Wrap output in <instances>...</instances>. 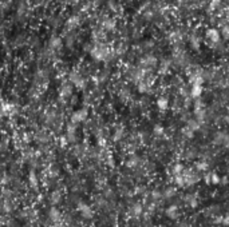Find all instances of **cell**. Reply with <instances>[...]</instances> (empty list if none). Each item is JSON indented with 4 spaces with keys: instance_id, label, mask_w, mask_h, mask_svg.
I'll return each mask as SVG.
<instances>
[{
    "instance_id": "6da1fadb",
    "label": "cell",
    "mask_w": 229,
    "mask_h": 227,
    "mask_svg": "<svg viewBox=\"0 0 229 227\" xmlns=\"http://www.w3.org/2000/svg\"><path fill=\"white\" fill-rule=\"evenodd\" d=\"M214 143L229 147V135L226 134L225 131H220V132H217L216 136H214Z\"/></svg>"
},
{
    "instance_id": "7a4b0ae2",
    "label": "cell",
    "mask_w": 229,
    "mask_h": 227,
    "mask_svg": "<svg viewBox=\"0 0 229 227\" xmlns=\"http://www.w3.org/2000/svg\"><path fill=\"white\" fill-rule=\"evenodd\" d=\"M87 110L86 108H82V110H79V111L74 112L72 114V116H71V122L72 123H78V122H83V120L87 118Z\"/></svg>"
},
{
    "instance_id": "3957f363",
    "label": "cell",
    "mask_w": 229,
    "mask_h": 227,
    "mask_svg": "<svg viewBox=\"0 0 229 227\" xmlns=\"http://www.w3.org/2000/svg\"><path fill=\"white\" fill-rule=\"evenodd\" d=\"M167 218H170V219H177L178 218V206L177 204H170L169 207L166 208V211H165Z\"/></svg>"
},
{
    "instance_id": "277c9868",
    "label": "cell",
    "mask_w": 229,
    "mask_h": 227,
    "mask_svg": "<svg viewBox=\"0 0 229 227\" xmlns=\"http://www.w3.org/2000/svg\"><path fill=\"white\" fill-rule=\"evenodd\" d=\"M206 38L213 43L220 42V31L216 30V28H209V30L206 31Z\"/></svg>"
},
{
    "instance_id": "5b68a950",
    "label": "cell",
    "mask_w": 229,
    "mask_h": 227,
    "mask_svg": "<svg viewBox=\"0 0 229 227\" xmlns=\"http://www.w3.org/2000/svg\"><path fill=\"white\" fill-rule=\"evenodd\" d=\"M202 91H204L202 86L193 84V86H192V88H190V96L194 98V99H198V98H201Z\"/></svg>"
},
{
    "instance_id": "8992f818",
    "label": "cell",
    "mask_w": 229,
    "mask_h": 227,
    "mask_svg": "<svg viewBox=\"0 0 229 227\" xmlns=\"http://www.w3.org/2000/svg\"><path fill=\"white\" fill-rule=\"evenodd\" d=\"M78 208H79V211L82 212V215L85 216V218H91V216H93V211H91V208H90L89 206H86L85 203H81Z\"/></svg>"
},
{
    "instance_id": "52a82bcc",
    "label": "cell",
    "mask_w": 229,
    "mask_h": 227,
    "mask_svg": "<svg viewBox=\"0 0 229 227\" xmlns=\"http://www.w3.org/2000/svg\"><path fill=\"white\" fill-rule=\"evenodd\" d=\"M157 107H158L159 110H162V111L167 110V108H169V100H167V98H165V96L158 98V100H157Z\"/></svg>"
},
{
    "instance_id": "ba28073f",
    "label": "cell",
    "mask_w": 229,
    "mask_h": 227,
    "mask_svg": "<svg viewBox=\"0 0 229 227\" xmlns=\"http://www.w3.org/2000/svg\"><path fill=\"white\" fill-rule=\"evenodd\" d=\"M186 126L190 128L193 132H196V131H198L200 128H201V123H200L198 120H196V119H189V120H188Z\"/></svg>"
},
{
    "instance_id": "9c48e42d",
    "label": "cell",
    "mask_w": 229,
    "mask_h": 227,
    "mask_svg": "<svg viewBox=\"0 0 229 227\" xmlns=\"http://www.w3.org/2000/svg\"><path fill=\"white\" fill-rule=\"evenodd\" d=\"M185 200H186V203L190 206V207H197V204H198V200L197 198L194 195H188L186 198H185Z\"/></svg>"
},
{
    "instance_id": "30bf717a",
    "label": "cell",
    "mask_w": 229,
    "mask_h": 227,
    "mask_svg": "<svg viewBox=\"0 0 229 227\" xmlns=\"http://www.w3.org/2000/svg\"><path fill=\"white\" fill-rule=\"evenodd\" d=\"M175 195V189L174 187H169V189H166L165 191H163L162 194V198H166V199H170V198H173V196Z\"/></svg>"
},
{
    "instance_id": "8fae6325",
    "label": "cell",
    "mask_w": 229,
    "mask_h": 227,
    "mask_svg": "<svg viewBox=\"0 0 229 227\" xmlns=\"http://www.w3.org/2000/svg\"><path fill=\"white\" fill-rule=\"evenodd\" d=\"M138 162H140V158L136 156V155H131V156L129 158V160H127V166H129V167H136V166L138 164Z\"/></svg>"
},
{
    "instance_id": "7c38bea8",
    "label": "cell",
    "mask_w": 229,
    "mask_h": 227,
    "mask_svg": "<svg viewBox=\"0 0 229 227\" xmlns=\"http://www.w3.org/2000/svg\"><path fill=\"white\" fill-rule=\"evenodd\" d=\"M184 171V166L181 164V163H175L174 166H173V174H174V176L175 175H181Z\"/></svg>"
},
{
    "instance_id": "4fadbf2b",
    "label": "cell",
    "mask_w": 229,
    "mask_h": 227,
    "mask_svg": "<svg viewBox=\"0 0 229 227\" xmlns=\"http://www.w3.org/2000/svg\"><path fill=\"white\" fill-rule=\"evenodd\" d=\"M131 212L134 214V215H141L142 214V206H141L140 203H136L134 206L131 207Z\"/></svg>"
},
{
    "instance_id": "5bb4252c",
    "label": "cell",
    "mask_w": 229,
    "mask_h": 227,
    "mask_svg": "<svg viewBox=\"0 0 229 227\" xmlns=\"http://www.w3.org/2000/svg\"><path fill=\"white\" fill-rule=\"evenodd\" d=\"M220 181H221L220 175H218L217 172H212V176H210V183H212V185H220Z\"/></svg>"
},
{
    "instance_id": "9a60e30c",
    "label": "cell",
    "mask_w": 229,
    "mask_h": 227,
    "mask_svg": "<svg viewBox=\"0 0 229 227\" xmlns=\"http://www.w3.org/2000/svg\"><path fill=\"white\" fill-rule=\"evenodd\" d=\"M174 185L177 186V187H185L182 175H175V176H174Z\"/></svg>"
},
{
    "instance_id": "2e32d148",
    "label": "cell",
    "mask_w": 229,
    "mask_h": 227,
    "mask_svg": "<svg viewBox=\"0 0 229 227\" xmlns=\"http://www.w3.org/2000/svg\"><path fill=\"white\" fill-rule=\"evenodd\" d=\"M182 134H184V136H185V138H189V139L194 136V132H193V131H192L189 127H188V126L182 128Z\"/></svg>"
},
{
    "instance_id": "e0dca14e",
    "label": "cell",
    "mask_w": 229,
    "mask_h": 227,
    "mask_svg": "<svg viewBox=\"0 0 229 227\" xmlns=\"http://www.w3.org/2000/svg\"><path fill=\"white\" fill-rule=\"evenodd\" d=\"M196 167H197L198 171H206V168H208V163L204 162V160H200V162L196 163Z\"/></svg>"
},
{
    "instance_id": "ac0fdd59",
    "label": "cell",
    "mask_w": 229,
    "mask_h": 227,
    "mask_svg": "<svg viewBox=\"0 0 229 227\" xmlns=\"http://www.w3.org/2000/svg\"><path fill=\"white\" fill-rule=\"evenodd\" d=\"M50 218L52 220H58L59 219V211L56 208H51L50 210Z\"/></svg>"
},
{
    "instance_id": "d6986e66",
    "label": "cell",
    "mask_w": 229,
    "mask_h": 227,
    "mask_svg": "<svg viewBox=\"0 0 229 227\" xmlns=\"http://www.w3.org/2000/svg\"><path fill=\"white\" fill-rule=\"evenodd\" d=\"M75 130H77V124L75 123H68L67 124V134H75Z\"/></svg>"
},
{
    "instance_id": "ffe728a7",
    "label": "cell",
    "mask_w": 229,
    "mask_h": 227,
    "mask_svg": "<svg viewBox=\"0 0 229 227\" xmlns=\"http://www.w3.org/2000/svg\"><path fill=\"white\" fill-rule=\"evenodd\" d=\"M163 132H165V128H163L161 124L154 126V134L155 135H163Z\"/></svg>"
},
{
    "instance_id": "44dd1931",
    "label": "cell",
    "mask_w": 229,
    "mask_h": 227,
    "mask_svg": "<svg viewBox=\"0 0 229 227\" xmlns=\"http://www.w3.org/2000/svg\"><path fill=\"white\" fill-rule=\"evenodd\" d=\"M122 136H123V130H122V128H118V130L115 131V134H114V140H121Z\"/></svg>"
},
{
    "instance_id": "7402d4cb",
    "label": "cell",
    "mask_w": 229,
    "mask_h": 227,
    "mask_svg": "<svg viewBox=\"0 0 229 227\" xmlns=\"http://www.w3.org/2000/svg\"><path fill=\"white\" fill-rule=\"evenodd\" d=\"M59 200H60V194L59 193H52V195H51V202L52 203H58Z\"/></svg>"
},
{
    "instance_id": "603a6c76",
    "label": "cell",
    "mask_w": 229,
    "mask_h": 227,
    "mask_svg": "<svg viewBox=\"0 0 229 227\" xmlns=\"http://www.w3.org/2000/svg\"><path fill=\"white\" fill-rule=\"evenodd\" d=\"M190 44L194 50H200V42H198V39H196V38L190 39Z\"/></svg>"
},
{
    "instance_id": "cb8c5ba5",
    "label": "cell",
    "mask_w": 229,
    "mask_h": 227,
    "mask_svg": "<svg viewBox=\"0 0 229 227\" xmlns=\"http://www.w3.org/2000/svg\"><path fill=\"white\" fill-rule=\"evenodd\" d=\"M162 198V194L159 193V191H153L152 193V199L153 200H158Z\"/></svg>"
},
{
    "instance_id": "d4e9b609",
    "label": "cell",
    "mask_w": 229,
    "mask_h": 227,
    "mask_svg": "<svg viewBox=\"0 0 229 227\" xmlns=\"http://www.w3.org/2000/svg\"><path fill=\"white\" fill-rule=\"evenodd\" d=\"M30 182H31V185L34 186V187H36V183H38V181H36V176H35V174H34V172L30 174Z\"/></svg>"
},
{
    "instance_id": "484cf974",
    "label": "cell",
    "mask_w": 229,
    "mask_h": 227,
    "mask_svg": "<svg viewBox=\"0 0 229 227\" xmlns=\"http://www.w3.org/2000/svg\"><path fill=\"white\" fill-rule=\"evenodd\" d=\"M221 223L224 224V226H229V212H228V214H225L224 216H222Z\"/></svg>"
},
{
    "instance_id": "4316f807",
    "label": "cell",
    "mask_w": 229,
    "mask_h": 227,
    "mask_svg": "<svg viewBox=\"0 0 229 227\" xmlns=\"http://www.w3.org/2000/svg\"><path fill=\"white\" fill-rule=\"evenodd\" d=\"M138 90H140V92H146V91H148V84L141 83V84L138 86Z\"/></svg>"
},
{
    "instance_id": "83f0119b",
    "label": "cell",
    "mask_w": 229,
    "mask_h": 227,
    "mask_svg": "<svg viewBox=\"0 0 229 227\" xmlns=\"http://www.w3.org/2000/svg\"><path fill=\"white\" fill-rule=\"evenodd\" d=\"M210 176H212V172H206L205 176H204V181H205L206 185H210Z\"/></svg>"
},
{
    "instance_id": "f1b7e54d",
    "label": "cell",
    "mask_w": 229,
    "mask_h": 227,
    "mask_svg": "<svg viewBox=\"0 0 229 227\" xmlns=\"http://www.w3.org/2000/svg\"><path fill=\"white\" fill-rule=\"evenodd\" d=\"M222 35H224L226 39H229V26L224 27V30H222Z\"/></svg>"
},
{
    "instance_id": "f546056e",
    "label": "cell",
    "mask_w": 229,
    "mask_h": 227,
    "mask_svg": "<svg viewBox=\"0 0 229 227\" xmlns=\"http://www.w3.org/2000/svg\"><path fill=\"white\" fill-rule=\"evenodd\" d=\"M220 183H221L222 186H226L229 183V178L228 176H222L221 178V181H220Z\"/></svg>"
},
{
    "instance_id": "4dcf8cb0",
    "label": "cell",
    "mask_w": 229,
    "mask_h": 227,
    "mask_svg": "<svg viewBox=\"0 0 229 227\" xmlns=\"http://www.w3.org/2000/svg\"><path fill=\"white\" fill-rule=\"evenodd\" d=\"M66 144H67V138H62V139H60V146H66Z\"/></svg>"
},
{
    "instance_id": "1f68e13d",
    "label": "cell",
    "mask_w": 229,
    "mask_h": 227,
    "mask_svg": "<svg viewBox=\"0 0 229 227\" xmlns=\"http://www.w3.org/2000/svg\"><path fill=\"white\" fill-rule=\"evenodd\" d=\"M218 3H220V0H213V1H212V4H210V5H212V7H213V8H216V5H217Z\"/></svg>"
},
{
    "instance_id": "d6a6232c",
    "label": "cell",
    "mask_w": 229,
    "mask_h": 227,
    "mask_svg": "<svg viewBox=\"0 0 229 227\" xmlns=\"http://www.w3.org/2000/svg\"><path fill=\"white\" fill-rule=\"evenodd\" d=\"M52 227H60V226H59V224H56V223H55V224H52Z\"/></svg>"
}]
</instances>
